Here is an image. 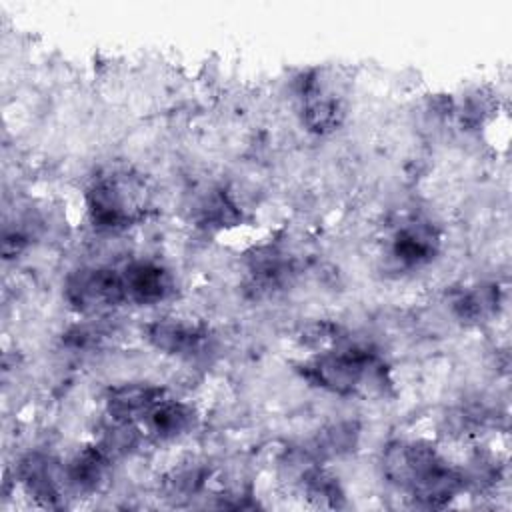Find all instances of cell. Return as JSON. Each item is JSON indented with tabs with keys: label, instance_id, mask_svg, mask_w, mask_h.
Instances as JSON below:
<instances>
[{
	"label": "cell",
	"instance_id": "19",
	"mask_svg": "<svg viewBox=\"0 0 512 512\" xmlns=\"http://www.w3.org/2000/svg\"><path fill=\"white\" fill-rule=\"evenodd\" d=\"M206 480V472L202 466H184L170 474L166 488L170 496H192L200 490Z\"/></svg>",
	"mask_w": 512,
	"mask_h": 512
},
{
	"label": "cell",
	"instance_id": "20",
	"mask_svg": "<svg viewBox=\"0 0 512 512\" xmlns=\"http://www.w3.org/2000/svg\"><path fill=\"white\" fill-rule=\"evenodd\" d=\"M338 326L328 322V320H318V322H310L306 324L300 334L298 340L306 346V348H330V344L338 338Z\"/></svg>",
	"mask_w": 512,
	"mask_h": 512
},
{
	"label": "cell",
	"instance_id": "5",
	"mask_svg": "<svg viewBox=\"0 0 512 512\" xmlns=\"http://www.w3.org/2000/svg\"><path fill=\"white\" fill-rule=\"evenodd\" d=\"M18 478L24 490L42 506H58L64 496L66 468L46 454H28L18 464Z\"/></svg>",
	"mask_w": 512,
	"mask_h": 512
},
{
	"label": "cell",
	"instance_id": "1",
	"mask_svg": "<svg viewBox=\"0 0 512 512\" xmlns=\"http://www.w3.org/2000/svg\"><path fill=\"white\" fill-rule=\"evenodd\" d=\"M302 376L314 386L340 396L382 390L386 380L384 364L366 346L324 348L302 364Z\"/></svg>",
	"mask_w": 512,
	"mask_h": 512
},
{
	"label": "cell",
	"instance_id": "7",
	"mask_svg": "<svg viewBox=\"0 0 512 512\" xmlns=\"http://www.w3.org/2000/svg\"><path fill=\"white\" fill-rule=\"evenodd\" d=\"M302 122L314 134H328L336 130L344 118L342 102L330 92H324L316 74H306L300 82Z\"/></svg>",
	"mask_w": 512,
	"mask_h": 512
},
{
	"label": "cell",
	"instance_id": "13",
	"mask_svg": "<svg viewBox=\"0 0 512 512\" xmlns=\"http://www.w3.org/2000/svg\"><path fill=\"white\" fill-rule=\"evenodd\" d=\"M144 422L158 440H174L194 426V410L184 402L164 398L150 410Z\"/></svg>",
	"mask_w": 512,
	"mask_h": 512
},
{
	"label": "cell",
	"instance_id": "4",
	"mask_svg": "<svg viewBox=\"0 0 512 512\" xmlns=\"http://www.w3.org/2000/svg\"><path fill=\"white\" fill-rule=\"evenodd\" d=\"M440 458L442 456L428 442L398 440L386 446L382 454V472L390 484L408 490Z\"/></svg>",
	"mask_w": 512,
	"mask_h": 512
},
{
	"label": "cell",
	"instance_id": "16",
	"mask_svg": "<svg viewBox=\"0 0 512 512\" xmlns=\"http://www.w3.org/2000/svg\"><path fill=\"white\" fill-rule=\"evenodd\" d=\"M498 290L494 286H476L470 288L454 300V312L460 320L482 322L496 312Z\"/></svg>",
	"mask_w": 512,
	"mask_h": 512
},
{
	"label": "cell",
	"instance_id": "11",
	"mask_svg": "<svg viewBox=\"0 0 512 512\" xmlns=\"http://www.w3.org/2000/svg\"><path fill=\"white\" fill-rule=\"evenodd\" d=\"M112 462L114 460L96 442L82 448L66 466L68 486L86 494L100 490L108 480Z\"/></svg>",
	"mask_w": 512,
	"mask_h": 512
},
{
	"label": "cell",
	"instance_id": "2",
	"mask_svg": "<svg viewBox=\"0 0 512 512\" xmlns=\"http://www.w3.org/2000/svg\"><path fill=\"white\" fill-rule=\"evenodd\" d=\"M88 214L100 230H124L140 222L148 206V190L142 178L126 170L98 176L86 192Z\"/></svg>",
	"mask_w": 512,
	"mask_h": 512
},
{
	"label": "cell",
	"instance_id": "12",
	"mask_svg": "<svg viewBox=\"0 0 512 512\" xmlns=\"http://www.w3.org/2000/svg\"><path fill=\"white\" fill-rule=\"evenodd\" d=\"M438 250V234L430 224H408L400 228L392 240V256L406 268L422 266L434 258Z\"/></svg>",
	"mask_w": 512,
	"mask_h": 512
},
{
	"label": "cell",
	"instance_id": "8",
	"mask_svg": "<svg viewBox=\"0 0 512 512\" xmlns=\"http://www.w3.org/2000/svg\"><path fill=\"white\" fill-rule=\"evenodd\" d=\"M464 488L466 480L462 470L440 458L408 488V492L418 504L426 508H440L464 492Z\"/></svg>",
	"mask_w": 512,
	"mask_h": 512
},
{
	"label": "cell",
	"instance_id": "15",
	"mask_svg": "<svg viewBox=\"0 0 512 512\" xmlns=\"http://www.w3.org/2000/svg\"><path fill=\"white\" fill-rule=\"evenodd\" d=\"M302 486L310 502L320 508H340L344 504V492L338 480L322 468L310 466L302 474Z\"/></svg>",
	"mask_w": 512,
	"mask_h": 512
},
{
	"label": "cell",
	"instance_id": "14",
	"mask_svg": "<svg viewBox=\"0 0 512 512\" xmlns=\"http://www.w3.org/2000/svg\"><path fill=\"white\" fill-rule=\"evenodd\" d=\"M96 444L112 458L128 456L140 444V428L136 422L116 420L108 416V422L100 428Z\"/></svg>",
	"mask_w": 512,
	"mask_h": 512
},
{
	"label": "cell",
	"instance_id": "17",
	"mask_svg": "<svg viewBox=\"0 0 512 512\" xmlns=\"http://www.w3.org/2000/svg\"><path fill=\"white\" fill-rule=\"evenodd\" d=\"M198 220L208 228H224L240 220V210L228 194H224L222 190H214L202 198L198 208Z\"/></svg>",
	"mask_w": 512,
	"mask_h": 512
},
{
	"label": "cell",
	"instance_id": "9",
	"mask_svg": "<svg viewBox=\"0 0 512 512\" xmlns=\"http://www.w3.org/2000/svg\"><path fill=\"white\" fill-rule=\"evenodd\" d=\"M164 398L166 392L160 386L146 382H126L108 390L106 412L110 418L138 424Z\"/></svg>",
	"mask_w": 512,
	"mask_h": 512
},
{
	"label": "cell",
	"instance_id": "3",
	"mask_svg": "<svg viewBox=\"0 0 512 512\" xmlns=\"http://www.w3.org/2000/svg\"><path fill=\"white\" fill-rule=\"evenodd\" d=\"M66 302L80 314H102L126 302L122 272L108 266L80 268L66 278Z\"/></svg>",
	"mask_w": 512,
	"mask_h": 512
},
{
	"label": "cell",
	"instance_id": "10",
	"mask_svg": "<svg viewBox=\"0 0 512 512\" xmlns=\"http://www.w3.org/2000/svg\"><path fill=\"white\" fill-rule=\"evenodd\" d=\"M126 300L136 304H158L166 300L174 282L166 268L156 262H132L122 270Z\"/></svg>",
	"mask_w": 512,
	"mask_h": 512
},
{
	"label": "cell",
	"instance_id": "18",
	"mask_svg": "<svg viewBox=\"0 0 512 512\" xmlns=\"http://www.w3.org/2000/svg\"><path fill=\"white\" fill-rule=\"evenodd\" d=\"M358 426L354 422H338L320 432L314 444L316 456L334 458L350 452L358 440Z\"/></svg>",
	"mask_w": 512,
	"mask_h": 512
},
{
	"label": "cell",
	"instance_id": "6",
	"mask_svg": "<svg viewBox=\"0 0 512 512\" xmlns=\"http://www.w3.org/2000/svg\"><path fill=\"white\" fill-rule=\"evenodd\" d=\"M144 336L156 350L174 356H192L202 350L208 332L204 326L182 318H158L144 328Z\"/></svg>",
	"mask_w": 512,
	"mask_h": 512
}]
</instances>
